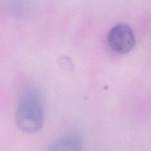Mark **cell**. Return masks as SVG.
I'll list each match as a JSON object with an SVG mask.
<instances>
[{"instance_id": "obj_1", "label": "cell", "mask_w": 151, "mask_h": 151, "mask_svg": "<svg viewBox=\"0 0 151 151\" xmlns=\"http://www.w3.org/2000/svg\"><path fill=\"white\" fill-rule=\"evenodd\" d=\"M17 127L33 134L41 130L45 122V99L37 87L27 86L19 93L15 112Z\"/></svg>"}, {"instance_id": "obj_3", "label": "cell", "mask_w": 151, "mask_h": 151, "mask_svg": "<svg viewBox=\"0 0 151 151\" xmlns=\"http://www.w3.org/2000/svg\"><path fill=\"white\" fill-rule=\"evenodd\" d=\"M46 151H84L82 139L75 133H67L56 139Z\"/></svg>"}, {"instance_id": "obj_2", "label": "cell", "mask_w": 151, "mask_h": 151, "mask_svg": "<svg viewBox=\"0 0 151 151\" xmlns=\"http://www.w3.org/2000/svg\"><path fill=\"white\" fill-rule=\"evenodd\" d=\"M107 43L114 52L119 54H126L134 47L136 38L130 26L120 23L110 30L107 34Z\"/></svg>"}]
</instances>
